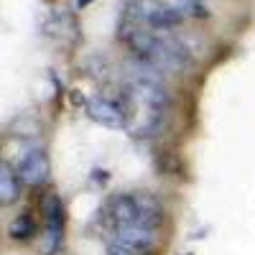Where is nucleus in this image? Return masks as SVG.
<instances>
[{
    "label": "nucleus",
    "mask_w": 255,
    "mask_h": 255,
    "mask_svg": "<svg viewBox=\"0 0 255 255\" xmlns=\"http://www.w3.org/2000/svg\"><path fill=\"white\" fill-rule=\"evenodd\" d=\"M125 20L153 31H171L184 23V15L176 10V5L161 3V0H130L125 5Z\"/></svg>",
    "instance_id": "f257e3e1"
},
{
    "label": "nucleus",
    "mask_w": 255,
    "mask_h": 255,
    "mask_svg": "<svg viewBox=\"0 0 255 255\" xmlns=\"http://www.w3.org/2000/svg\"><path fill=\"white\" fill-rule=\"evenodd\" d=\"M64 240V204L59 197H49L44 204V235H41V255H54Z\"/></svg>",
    "instance_id": "f03ea898"
},
{
    "label": "nucleus",
    "mask_w": 255,
    "mask_h": 255,
    "mask_svg": "<svg viewBox=\"0 0 255 255\" xmlns=\"http://www.w3.org/2000/svg\"><path fill=\"white\" fill-rule=\"evenodd\" d=\"M18 176L28 186L46 184L49 181V158H46V153L38 151V148L23 153V158L18 161Z\"/></svg>",
    "instance_id": "7ed1b4c3"
},
{
    "label": "nucleus",
    "mask_w": 255,
    "mask_h": 255,
    "mask_svg": "<svg viewBox=\"0 0 255 255\" xmlns=\"http://www.w3.org/2000/svg\"><path fill=\"white\" fill-rule=\"evenodd\" d=\"M113 240L151 253L158 235H156V227H148V225H115V238Z\"/></svg>",
    "instance_id": "20e7f679"
},
{
    "label": "nucleus",
    "mask_w": 255,
    "mask_h": 255,
    "mask_svg": "<svg viewBox=\"0 0 255 255\" xmlns=\"http://www.w3.org/2000/svg\"><path fill=\"white\" fill-rule=\"evenodd\" d=\"M87 115L95 123H100L102 128H123L128 123V113L120 105H115L110 100H102V97H95L87 102Z\"/></svg>",
    "instance_id": "39448f33"
},
{
    "label": "nucleus",
    "mask_w": 255,
    "mask_h": 255,
    "mask_svg": "<svg viewBox=\"0 0 255 255\" xmlns=\"http://www.w3.org/2000/svg\"><path fill=\"white\" fill-rule=\"evenodd\" d=\"M110 215H113L115 225H143V215H140V207L135 199V191L133 194H118L110 202Z\"/></svg>",
    "instance_id": "423d86ee"
},
{
    "label": "nucleus",
    "mask_w": 255,
    "mask_h": 255,
    "mask_svg": "<svg viewBox=\"0 0 255 255\" xmlns=\"http://www.w3.org/2000/svg\"><path fill=\"white\" fill-rule=\"evenodd\" d=\"M18 194H20V176L10 168V163H3L0 166V204L10 207L18 199Z\"/></svg>",
    "instance_id": "0eeeda50"
},
{
    "label": "nucleus",
    "mask_w": 255,
    "mask_h": 255,
    "mask_svg": "<svg viewBox=\"0 0 255 255\" xmlns=\"http://www.w3.org/2000/svg\"><path fill=\"white\" fill-rule=\"evenodd\" d=\"M33 232H36V222H33V217L28 215V212L18 215V217L10 222V227H8V235H10L13 240H28Z\"/></svg>",
    "instance_id": "6e6552de"
},
{
    "label": "nucleus",
    "mask_w": 255,
    "mask_h": 255,
    "mask_svg": "<svg viewBox=\"0 0 255 255\" xmlns=\"http://www.w3.org/2000/svg\"><path fill=\"white\" fill-rule=\"evenodd\" d=\"M108 255H151V253H145V250H138V248H130V245H123V243L110 240V243H108Z\"/></svg>",
    "instance_id": "1a4fd4ad"
}]
</instances>
